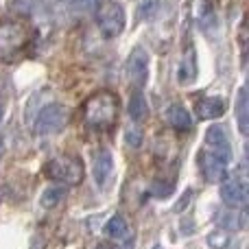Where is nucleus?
I'll use <instances>...</instances> for the list:
<instances>
[{
	"label": "nucleus",
	"mask_w": 249,
	"mask_h": 249,
	"mask_svg": "<svg viewBox=\"0 0 249 249\" xmlns=\"http://www.w3.org/2000/svg\"><path fill=\"white\" fill-rule=\"evenodd\" d=\"M232 160L225 158L221 153H214V151L206 149L203 146L201 153H199V166H201V173L206 177V181H221L228 173V166Z\"/></svg>",
	"instance_id": "obj_7"
},
{
	"label": "nucleus",
	"mask_w": 249,
	"mask_h": 249,
	"mask_svg": "<svg viewBox=\"0 0 249 249\" xmlns=\"http://www.w3.org/2000/svg\"><path fill=\"white\" fill-rule=\"evenodd\" d=\"M26 44V29L18 22H2L0 24V59L11 61L22 46Z\"/></svg>",
	"instance_id": "obj_5"
},
{
	"label": "nucleus",
	"mask_w": 249,
	"mask_h": 249,
	"mask_svg": "<svg viewBox=\"0 0 249 249\" xmlns=\"http://www.w3.org/2000/svg\"><path fill=\"white\" fill-rule=\"evenodd\" d=\"M118 109H121V103L114 92H96L83 105V121L90 129L103 131L116 123Z\"/></svg>",
	"instance_id": "obj_1"
},
{
	"label": "nucleus",
	"mask_w": 249,
	"mask_h": 249,
	"mask_svg": "<svg viewBox=\"0 0 249 249\" xmlns=\"http://www.w3.org/2000/svg\"><path fill=\"white\" fill-rule=\"evenodd\" d=\"M105 234H107L109 238H114V241H123V238H127V236H131V228H129V223H127V219L121 214H114L112 219L105 223Z\"/></svg>",
	"instance_id": "obj_14"
},
{
	"label": "nucleus",
	"mask_w": 249,
	"mask_h": 249,
	"mask_svg": "<svg viewBox=\"0 0 249 249\" xmlns=\"http://www.w3.org/2000/svg\"><path fill=\"white\" fill-rule=\"evenodd\" d=\"M127 79L131 81V86L136 88H142L146 83V77H149V55H146L144 48H133L131 55L127 59Z\"/></svg>",
	"instance_id": "obj_8"
},
{
	"label": "nucleus",
	"mask_w": 249,
	"mask_h": 249,
	"mask_svg": "<svg viewBox=\"0 0 249 249\" xmlns=\"http://www.w3.org/2000/svg\"><path fill=\"white\" fill-rule=\"evenodd\" d=\"M11 9L16 13H22V16H31L35 9L42 4V0H11Z\"/></svg>",
	"instance_id": "obj_19"
},
{
	"label": "nucleus",
	"mask_w": 249,
	"mask_h": 249,
	"mask_svg": "<svg viewBox=\"0 0 249 249\" xmlns=\"http://www.w3.org/2000/svg\"><path fill=\"white\" fill-rule=\"evenodd\" d=\"M2 114H4V105H2V101H0V121H2Z\"/></svg>",
	"instance_id": "obj_26"
},
{
	"label": "nucleus",
	"mask_w": 249,
	"mask_h": 249,
	"mask_svg": "<svg viewBox=\"0 0 249 249\" xmlns=\"http://www.w3.org/2000/svg\"><path fill=\"white\" fill-rule=\"evenodd\" d=\"M96 249H118V247L112 245V243H101V245H96Z\"/></svg>",
	"instance_id": "obj_23"
},
{
	"label": "nucleus",
	"mask_w": 249,
	"mask_h": 249,
	"mask_svg": "<svg viewBox=\"0 0 249 249\" xmlns=\"http://www.w3.org/2000/svg\"><path fill=\"white\" fill-rule=\"evenodd\" d=\"M206 149H210V151H214V153H221V155L232 160V144H230V138L221 124H212V127L206 131Z\"/></svg>",
	"instance_id": "obj_12"
},
{
	"label": "nucleus",
	"mask_w": 249,
	"mask_h": 249,
	"mask_svg": "<svg viewBox=\"0 0 249 249\" xmlns=\"http://www.w3.org/2000/svg\"><path fill=\"white\" fill-rule=\"evenodd\" d=\"M160 11V0H142L140 4V18L144 20H151L155 13Z\"/></svg>",
	"instance_id": "obj_20"
},
{
	"label": "nucleus",
	"mask_w": 249,
	"mask_h": 249,
	"mask_svg": "<svg viewBox=\"0 0 249 249\" xmlns=\"http://www.w3.org/2000/svg\"><path fill=\"white\" fill-rule=\"evenodd\" d=\"M236 121H238V129L245 136L249 131V101H247V90L241 88L236 96Z\"/></svg>",
	"instance_id": "obj_17"
},
{
	"label": "nucleus",
	"mask_w": 249,
	"mask_h": 249,
	"mask_svg": "<svg viewBox=\"0 0 249 249\" xmlns=\"http://www.w3.org/2000/svg\"><path fill=\"white\" fill-rule=\"evenodd\" d=\"M44 173L57 184L77 186L83 181V162L77 155H57L44 164Z\"/></svg>",
	"instance_id": "obj_2"
},
{
	"label": "nucleus",
	"mask_w": 249,
	"mask_h": 249,
	"mask_svg": "<svg viewBox=\"0 0 249 249\" xmlns=\"http://www.w3.org/2000/svg\"><path fill=\"white\" fill-rule=\"evenodd\" d=\"M112 171H114V158L107 149H99L92 158V175L99 188H105L112 179Z\"/></svg>",
	"instance_id": "obj_9"
},
{
	"label": "nucleus",
	"mask_w": 249,
	"mask_h": 249,
	"mask_svg": "<svg viewBox=\"0 0 249 249\" xmlns=\"http://www.w3.org/2000/svg\"><path fill=\"white\" fill-rule=\"evenodd\" d=\"M2 151H4V140H2V136H0V155H2Z\"/></svg>",
	"instance_id": "obj_25"
},
{
	"label": "nucleus",
	"mask_w": 249,
	"mask_h": 249,
	"mask_svg": "<svg viewBox=\"0 0 249 249\" xmlns=\"http://www.w3.org/2000/svg\"><path fill=\"white\" fill-rule=\"evenodd\" d=\"M61 2H66V4H86L88 0H61Z\"/></svg>",
	"instance_id": "obj_24"
},
{
	"label": "nucleus",
	"mask_w": 249,
	"mask_h": 249,
	"mask_svg": "<svg viewBox=\"0 0 249 249\" xmlns=\"http://www.w3.org/2000/svg\"><path fill=\"white\" fill-rule=\"evenodd\" d=\"M68 121H70L68 107L61 103H51L39 109L37 118H35V133H39V136H51V133L64 131Z\"/></svg>",
	"instance_id": "obj_4"
},
{
	"label": "nucleus",
	"mask_w": 249,
	"mask_h": 249,
	"mask_svg": "<svg viewBox=\"0 0 249 249\" xmlns=\"http://www.w3.org/2000/svg\"><path fill=\"white\" fill-rule=\"evenodd\" d=\"M124 142H127L129 146H140V142H142L140 131H138V129H129V131L124 133Z\"/></svg>",
	"instance_id": "obj_22"
},
{
	"label": "nucleus",
	"mask_w": 249,
	"mask_h": 249,
	"mask_svg": "<svg viewBox=\"0 0 249 249\" xmlns=\"http://www.w3.org/2000/svg\"><path fill=\"white\" fill-rule=\"evenodd\" d=\"M66 195H68V188H66L64 184L48 186V188L42 193V197H39V203H42V208L51 210V208H57L61 201H64Z\"/></svg>",
	"instance_id": "obj_15"
},
{
	"label": "nucleus",
	"mask_w": 249,
	"mask_h": 249,
	"mask_svg": "<svg viewBox=\"0 0 249 249\" xmlns=\"http://www.w3.org/2000/svg\"><path fill=\"white\" fill-rule=\"evenodd\" d=\"M221 199L228 203V208H234V210H241V208L247 206L249 184H247L245 166H241L236 173H232V175L221 184Z\"/></svg>",
	"instance_id": "obj_3"
},
{
	"label": "nucleus",
	"mask_w": 249,
	"mask_h": 249,
	"mask_svg": "<svg viewBox=\"0 0 249 249\" xmlns=\"http://www.w3.org/2000/svg\"><path fill=\"white\" fill-rule=\"evenodd\" d=\"M208 243H210V247H214V249L228 247V232H223V230H216V232H212L210 236H208Z\"/></svg>",
	"instance_id": "obj_21"
},
{
	"label": "nucleus",
	"mask_w": 249,
	"mask_h": 249,
	"mask_svg": "<svg viewBox=\"0 0 249 249\" xmlns=\"http://www.w3.org/2000/svg\"><path fill=\"white\" fill-rule=\"evenodd\" d=\"M166 121H168V124H171L173 129H177V131H190V129H193V116H190L188 109H186L184 105H179V103L168 105Z\"/></svg>",
	"instance_id": "obj_13"
},
{
	"label": "nucleus",
	"mask_w": 249,
	"mask_h": 249,
	"mask_svg": "<svg viewBox=\"0 0 249 249\" xmlns=\"http://www.w3.org/2000/svg\"><path fill=\"white\" fill-rule=\"evenodd\" d=\"M195 79H197V53L188 44L179 59V66H177V83L179 86H190Z\"/></svg>",
	"instance_id": "obj_11"
},
{
	"label": "nucleus",
	"mask_w": 249,
	"mask_h": 249,
	"mask_svg": "<svg viewBox=\"0 0 249 249\" xmlns=\"http://www.w3.org/2000/svg\"><path fill=\"white\" fill-rule=\"evenodd\" d=\"M219 219H221V223H223L225 228H232V230H243L245 228V223H247V216H245V212H243V208L241 210L230 208V210L221 212Z\"/></svg>",
	"instance_id": "obj_18"
},
{
	"label": "nucleus",
	"mask_w": 249,
	"mask_h": 249,
	"mask_svg": "<svg viewBox=\"0 0 249 249\" xmlns=\"http://www.w3.org/2000/svg\"><path fill=\"white\" fill-rule=\"evenodd\" d=\"M195 112L199 121H214L225 114V101L219 96H201L195 101Z\"/></svg>",
	"instance_id": "obj_10"
},
{
	"label": "nucleus",
	"mask_w": 249,
	"mask_h": 249,
	"mask_svg": "<svg viewBox=\"0 0 249 249\" xmlns=\"http://www.w3.org/2000/svg\"><path fill=\"white\" fill-rule=\"evenodd\" d=\"M96 24L103 37H116L124 29V11L118 2H105L103 7L96 11Z\"/></svg>",
	"instance_id": "obj_6"
},
{
	"label": "nucleus",
	"mask_w": 249,
	"mask_h": 249,
	"mask_svg": "<svg viewBox=\"0 0 249 249\" xmlns=\"http://www.w3.org/2000/svg\"><path fill=\"white\" fill-rule=\"evenodd\" d=\"M129 116L136 123H142L149 118V103H146L144 94H142L140 90L133 92L131 99H129Z\"/></svg>",
	"instance_id": "obj_16"
}]
</instances>
